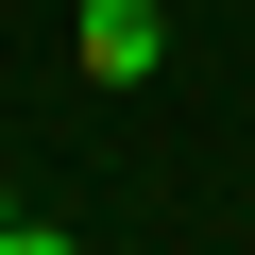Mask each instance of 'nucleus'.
Listing matches in <instances>:
<instances>
[{
	"mask_svg": "<svg viewBox=\"0 0 255 255\" xmlns=\"http://www.w3.org/2000/svg\"><path fill=\"white\" fill-rule=\"evenodd\" d=\"M170 68V0H85V85H153Z\"/></svg>",
	"mask_w": 255,
	"mask_h": 255,
	"instance_id": "1",
	"label": "nucleus"
},
{
	"mask_svg": "<svg viewBox=\"0 0 255 255\" xmlns=\"http://www.w3.org/2000/svg\"><path fill=\"white\" fill-rule=\"evenodd\" d=\"M0 255H68V238H51V221H34L17 187H0Z\"/></svg>",
	"mask_w": 255,
	"mask_h": 255,
	"instance_id": "2",
	"label": "nucleus"
}]
</instances>
